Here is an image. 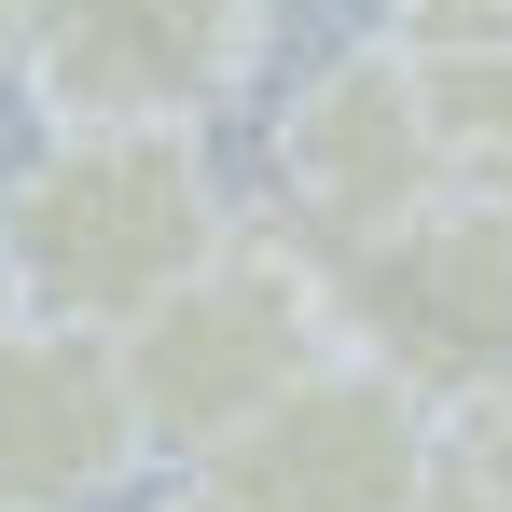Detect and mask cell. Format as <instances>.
<instances>
[{"label": "cell", "mask_w": 512, "mask_h": 512, "mask_svg": "<svg viewBox=\"0 0 512 512\" xmlns=\"http://www.w3.org/2000/svg\"><path fill=\"white\" fill-rule=\"evenodd\" d=\"M499 402H512V374H499Z\"/></svg>", "instance_id": "obj_11"}, {"label": "cell", "mask_w": 512, "mask_h": 512, "mask_svg": "<svg viewBox=\"0 0 512 512\" xmlns=\"http://www.w3.org/2000/svg\"><path fill=\"white\" fill-rule=\"evenodd\" d=\"M14 319H28V305H14V277H0V333H14Z\"/></svg>", "instance_id": "obj_10"}, {"label": "cell", "mask_w": 512, "mask_h": 512, "mask_svg": "<svg viewBox=\"0 0 512 512\" xmlns=\"http://www.w3.org/2000/svg\"><path fill=\"white\" fill-rule=\"evenodd\" d=\"M153 471V429L125 388V346L97 319H14L0 333V512H111Z\"/></svg>", "instance_id": "obj_6"}, {"label": "cell", "mask_w": 512, "mask_h": 512, "mask_svg": "<svg viewBox=\"0 0 512 512\" xmlns=\"http://www.w3.org/2000/svg\"><path fill=\"white\" fill-rule=\"evenodd\" d=\"M277 0H28L14 84L42 125H208L263 70Z\"/></svg>", "instance_id": "obj_4"}, {"label": "cell", "mask_w": 512, "mask_h": 512, "mask_svg": "<svg viewBox=\"0 0 512 512\" xmlns=\"http://www.w3.org/2000/svg\"><path fill=\"white\" fill-rule=\"evenodd\" d=\"M319 291H333V346L346 360L402 374V388L443 402V416L485 402L512 374V222L471 194V180H443L429 208L319 250Z\"/></svg>", "instance_id": "obj_3"}, {"label": "cell", "mask_w": 512, "mask_h": 512, "mask_svg": "<svg viewBox=\"0 0 512 512\" xmlns=\"http://www.w3.org/2000/svg\"><path fill=\"white\" fill-rule=\"evenodd\" d=\"M14 28H28V0H0V56H14Z\"/></svg>", "instance_id": "obj_9"}, {"label": "cell", "mask_w": 512, "mask_h": 512, "mask_svg": "<svg viewBox=\"0 0 512 512\" xmlns=\"http://www.w3.org/2000/svg\"><path fill=\"white\" fill-rule=\"evenodd\" d=\"M222 222L236 194L208 167V125H42L0 180V277L42 319L125 333L222 250Z\"/></svg>", "instance_id": "obj_1"}, {"label": "cell", "mask_w": 512, "mask_h": 512, "mask_svg": "<svg viewBox=\"0 0 512 512\" xmlns=\"http://www.w3.org/2000/svg\"><path fill=\"white\" fill-rule=\"evenodd\" d=\"M457 180H471V194H485V208H499V222H512V153H471V167H457Z\"/></svg>", "instance_id": "obj_8"}, {"label": "cell", "mask_w": 512, "mask_h": 512, "mask_svg": "<svg viewBox=\"0 0 512 512\" xmlns=\"http://www.w3.org/2000/svg\"><path fill=\"white\" fill-rule=\"evenodd\" d=\"M388 14H402V0H388Z\"/></svg>", "instance_id": "obj_12"}, {"label": "cell", "mask_w": 512, "mask_h": 512, "mask_svg": "<svg viewBox=\"0 0 512 512\" xmlns=\"http://www.w3.org/2000/svg\"><path fill=\"white\" fill-rule=\"evenodd\" d=\"M111 346H125V388H139L153 457H208L222 429H250L277 388H305V374L333 360L319 250H305L277 208H236V222H222V250L194 263L180 291H153Z\"/></svg>", "instance_id": "obj_2"}, {"label": "cell", "mask_w": 512, "mask_h": 512, "mask_svg": "<svg viewBox=\"0 0 512 512\" xmlns=\"http://www.w3.org/2000/svg\"><path fill=\"white\" fill-rule=\"evenodd\" d=\"M388 42L416 56V97L443 125V153H512V0H402Z\"/></svg>", "instance_id": "obj_7"}, {"label": "cell", "mask_w": 512, "mask_h": 512, "mask_svg": "<svg viewBox=\"0 0 512 512\" xmlns=\"http://www.w3.org/2000/svg\"><path fill=\"white\" fill-rule=\"evenodd\" d=\"M263 167H277V222H291L305 250H346V236L429 208V194L457 180V153H443V125H429V97H416V56L374 28V42L319 56L305 84L277 97Z\"/></svg>", "instance_id": "obj_5"}]
</instances>
